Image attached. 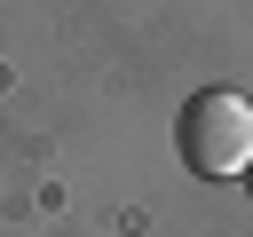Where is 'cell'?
Instances as JSON below:
<instances>
[{
    "label": "cell",
    "instance_id": "1",
    "mask_svg": "<svg viewBox=\"0 0 253 237\" xmlns=\"http://www.w3.org/2000/svg\"><path fill=\"white\" fill-rule=\"evenodd\" d=\"M174 150H182L190 174L237 182V174L253 166V103H245L237 87H198V95L182 103V118H174Z\"/></svg>",
    "mask_w": 253,
    "mask_h": 237
},
{
    "label": "cell",
    "instance_id": "2",
    "mask_svg": "<svg viewBox=\"0 0 253 237\" xmlns=\"http://www.w3.org/2000/svg\"><path fill=\"white\" fill-rule=\"evenodd\" d=\"M245 198H253V166H245Z\"/></svg>",
    "mask_w": 253,
    "mask_h": 237
}]
</instances>
